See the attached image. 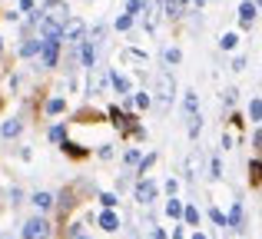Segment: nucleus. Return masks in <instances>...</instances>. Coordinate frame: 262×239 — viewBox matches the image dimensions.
<instances>
[{
  "label": "nucleus",
  "instance_id": "nucleus-1",
  "mask_svg": "<svg viewBox=\"0 0 262 239\" xmlns=\"http://www.w3.org/2000/svg\"><path fill=\"white\" fill-rule=\"evenodd\" d=\"M24 239H47L50 236V223L43 220V216H33V220L24 223V233H20Z\"/></svg>",
  "mask_w": 262,
  "mask_h": 239
},
{
  "label": "nucleus",
  "instance_id": "nucleus-2",
  "mask_svg": "<svg viewBox=\"0 0 262 239\" xmlns=\"http://www.w3.org/2000/svg\"><path fill=\"white\" fill-rule=\"evenodd\" d=\"M40 37L43 40H60L63 44V20H53V17H40Z\"/></svg>",
  "mask_w": 262,
  "mask_h": 239
},
{
  "label": "nucleus",
  "instance_id": "nucleus-3",
  "mask_svg": "<svg viewBox=\"0 0 262 239\" xmlns=\"http://www.w3.org/2000/svg\"><path fill=\"white\" fill-rule=\"evenodd\" d=\"M143 10H146V30L153 33L163 17V0H143Z\"/></svg>",
  "mask_w": 262,
  "mask_h": 239
},
{
  "label": "nucleus",
  "instance_id": "nucleus-4",
  "mask_svg": "<svg viewBox=\"0 0 262 239\" xmlns=\"http://www.w3.org/2000/svg\"><path fill=\"white\" fill-rule=\"evenodd\" d=\"M57 57H60V40H43V44H40V63L57 67Z\"/></svg>",
  "mask_w": 262,
  "mask_h": 239
},
{
  "label": "nucleus",
  "instance_id": "nucleus-5",
  "mask_svg": "<svg viewBox=\"0 0 262 239\" xmlns=\"http://www.w3.org/2000/svg\"><path fill=\"white\" fill-rule=\"evenodd\" d=\"M83 30H86L83 20H77V17L63 20V40H70V44H73V40H83Z\"/></svg>",
  "mask_w": 262,
  "mask_h": 239
},
{
  "label": "nucleus",
  "instance_id": "nucleus-6",
  "mask_svg": "<svg viewBox=\"0 0 262 239\" xmlns=\"http://www.w3.org/2000/svg\"><path fill=\"white\" fill-rule=\"evenodd\" d=\"M136 200H140L143 206H149V203L156 200V183L153 180H143L140 186H136Z\"/></svg>",
  "mask_w": 262,
  "mask_h": 239
},
{
  "label": "nucleus",
  "instance_id": "nucleus-7",
  "mask_svg": "<svg viewBox=\"0 0 262 239\" xmlns=\"http://www.w3.org/2000/svg\"><path fill=\"white\" fill-rule=\"evenodd\" d=\"M252 20H256V4H252V0H243V4H239V24L249 27Z\"/></svg>",
  "mask_w": 262,
  "mask_h": 239
},
{
  "label": "nucleus",
  "instance_id": "nucleus-8",
  "mask_svg": "<svg viewBox=\"0 0 262 239\" xmlns=\"http://www.w3.org/2000/svg\"><path fill=\"white\" fill-rule=\"evenodd\" d=\"M100 226L106 229V233H113V229L120 226V216H116L113 209H103V213H100Z\"/></svg>",
  "mask_w": 262,
  "mask_h": 239
},
{
  "label": "nucleus",
  "instance_id": "nucleus-9",
  "mask_svg": "<svg viewBox=\"0 0 262 239\" xmlns=\"http://www.w3.org/2000/svg\"><path fill=\"white\" fill-rule=\"evenodd\" d=\"M20 129H24L20 120H7L4 126H0V136H4V140H13V136H20Z\"/></svg>",
  "mask_w": 262,
  "mask_h": 239
},
{
  "label": "nucleus",
  "instance_id": "nucleus-10",
  "mask_svg": "<svg viewBox=\"0 0 262 239\" xmlns=\"http://www.w3.org/2000/svg\"><path fill=\"white\" fill-rule=\"evenodd\" d=\"M80 60H83V67H90V70H93V63H96V47L90 44V40H83V50H80Z\"/></svg>",
  "mask_w": 262,
  "mask_h": 239
},
{
  "label": "nucleus",
  "instance_id": "nucleus-11",
  "mask_svg": "<svg viewBox=\"0 0 262 239\" xmlns=\"http://www.w3.org/2000/svg\"><path fill=\"white\" fill-rule=\"evenodd\" d=\"M186 10V0H163V13L166 17H179Z\"/></svg>",
  "mask_w": 262,
  "mask_h": 239
},
{
  "label": "nucleus",
  "instance_id": "nucleus-12",
  "mask_svg": "<svg viewBox=\"0 0 262 239\" xmlns=\"http://www.w3.org/2000/svg\"><path fill=\"white\" fill-rule=\"evenodd\" d=\"M160 100H173V77H166V73H163L160 77Z\"/></svg>",
  "mask_w": 262,
  "mask_h": 239
},
{
  "label": "nucleus",
  "instance_id": "nucleus-13",
  "mask_svg": "<svg viewBox=\"0 0 262 239\" xmlns=\"http://www.w3.org/2000/svg\"><path fill=\"white\" fill-rule=\"evenodd\" d=\"M30 203H33V206H37V209H50V206H53V196L40 189V193H33V200H30Z\"/></svg>",
  "mask_w": 262,
  "mask_h": 239
},
{
  "label": "nucleus",
  "instance_id": "nucleus-14",
  "mask_svg": "<svg viewBox=\"0 0 262 239\" xmlns=\"http://www.w3.org/2000/svg\"><path fill=\"white\" fill-rule=\"evenodd\" d=\"M183 106H186V113H189V117H196V113H199V97H196V93H186V97H183Z\"/></svg>",
  "mask_w": 262,
  "mask_h": 239
},
{
  "label": "nucleus",
  "instance_id": "nucleus-15",
  "mask_svg": "<svg viewBox=\"0 0 262 239\" xmlns=\"http://www.w3.org/2000/svg\"><path fill=\"white\" fill-rule=\"evenodd\" d=\"M110 80H113V90H116V93H129V80L123 77V73H113Z\"/></svg>",
  "mask_w": 262,
  "mask_h": 239
},
{
  "label": "nucleus",
  "instance_id": "nucleus-16",
  "mask_svg": "<svg viewBox=\"0 0 262 239\" xmlns=\"http://www.w3.org/2000/svg\"><path fill=\"white\" fill-rule=\"evenodd\" d=\"M226 223H232L236 229H243V203H236V206H232V216H226Z\"/></svg>",
  "mask_w": 262,
  "mask_h": 239
},
{
  "label": "nucleus",
  "instance_id": "nucleus-17",
  "mask_svg": "<svg viewBox=\"0 0 262 239\" xmlns=\"http://www.w3.org/2000/svg\"><path fill=\"white\" fill-rule=\"evenodd\" d=\"M40 44H43V40H27V44L20 47V57H33V53H40Z\"/></svg>",
  "mask_w": 262,
  "mask_h": 239
},
{
  "label": "nucleus",
  "instance_id": "nucleus-18",
  "mask_svg": "<svg viewBox=\"0 0 262 239\" xmlns=\"http://www.w3.org/2000/svg\"><path fill=\"white\" fill-rule=\"evenodd\" d=\"M183 220L189 223V226H199V209L196 206H183Z\"/></svg>",
  "mask_w": 262,
  "mask_h": 239
},
{
  "label": "nucleus",
  "instance_id": "nucleus-19",
  "mask_svg": "<svg viewBox=\"0 0 262 239\" xmlns=\"http://www.w3.org/2000/svg\"><path fill=\"white\" fill-rule=\"evenodd\" d=\"M63 110H67V103L60 97H53L50 103H47V113H50V117H57V113H63Z\"/></svg>",
  "mask_w": 262,
  "mask_h": 239
},
{
  "label": "nucleus",
  "instance_id": "nucleus-20",
  "mask_svg": "<svg viewBox=\"0 0 262 239\" xmlns=\"http://www.w3.org/2000/svg\"><path fill=\"white\" fill-rule=\"evenodd\" d=\"M163 60H166V63H179V60H183L179 47H166V50H163Z\"/></svg>",
  "mask_w": 262,
  "mask_h": 239
},
{
  "label": "nucleus",
  "instance_id": "nucleus-21",
  "mask_svg": "<svg viewBox=\"0 0 262 239\" xmlns=\"http://www.w3.org/2000/svg\"><path fill=\"white\" fill-rule=\"evenodd\" d=\"M123 60H126V63H146V53H140V50H126V53H123Z\"/></svg>",
  "mask_w": 262,
  "mask_h": 239
},
{
  "label": "nucleus",
  "instance_id": "nucleus-22",
  "mask_svg": "<svg viewBox=\"0 0 262 239\" xmlns=\"http://www.w3.org/2000/svg\"><path fill=\"white\" fill-rule=\"evenodd\" d=\"M166 216H183V203H179V200H169L166 203Z\"/></svg>",
  "mask_w": 262,
  "mask_h": 239
},
{
  "label": "nucleus",
  "instance_id": "nucleus-23",
  "mask_svg": "<svg viewBox=\"0 0 262 239\" xmlns=\"http://www.w3.org/2000/svg\"><path fill=\"white\" fill-rule=\"evenodd\" d=\"M249 117L252 120H262V100H252V103H249Z\"/></svg>",
  "mask_w": 262,
  "mask_h": 239
},
{
  "label": "nucleus",
  "instance_id": "nucleus-24",
  "mask_svg": "<svg viewBox=\"0 0 262 239\" xmlns=\"http://www.w3.org/2000/svg\"><path fill=\"white\" fill-rule=\"evenodd\" d=\"M50 140H53V143H63V140H67V129H63V126H53V129H50Z\"/></svg>",
  "mask_w": 262,
  "mask_h": 239
},
{
  "label": "nucleus",
  "instance_id": "nucleus-25",
  "mask_svg": "<svg viewBox=\"0 0 262 239\" xmlns=\"http://www.w3.org/2000/svg\"><path fill=\"white\" fill-rule=\"evenodd\" d=\"M129 24H133V17H129V13L116 17V30H129Z\"/></svg>",
  "mask_w": 262,
  "mask_h": 239
},
{
  "label": "nucleus",
  "instance_id": "nucleus-26",
  "mask_svg": "<svg viewBox=\"0 0 262 239\" xmlns=\"http://www.w3.org/2000/svg\"><path fill=\"white\" fill-rule=\"evenodd\" d=\"M126 10H129V17H136L143 10V0H126Z\"/></svg>",
  "mask_w": 262,
  "mask_h": 239
},
{
  "label": "nucleus",
  "instance_id": "nucleus-27",
  "mask_svg": "<svg viewBox=\"0 0 262 239\" xmlns=\"http://www.w3.org/2000/svg\"><path fill=\"white\" fill-rule=\"evenodd\" d=\"M236 44H239V37H236V33H226V37H223V50H232Z\"/></svg>",
  "mask_w": 262,
  "mask_h": 239
},
{
  "label": "nucleus",
  "instance_id": "nucleus-28",
  "mask_svg": "<svg viewBox=\"0 0 262 239\" xmlns=\"http://www.w3.org/2000/svg\"><path fill=\"white\" fill-rule=\"evenodd\" d=\"M209 220L216 223V226H226V213H223V209H212V213H209Z\"/></svg>",
  "mask_w": 262,
  "mask_h": 239
},
{
  "label": "nucleus",
  "instance_id": "nucleus-29",
  "mask_svg": "<svg viewBox=\"0 0 262 239\" xmlns=\"http://www.w3.org/2000/svg\"><path fill=\"white\" fill-rule=\"evenodd\" d=\"M249 169H252V176H256V183H262V163H259V160H252V163H249Z\"/></svg>",
  "mask_w": 262,
  "mask_h": 239
},
{
  "label": "nucleus",
  "instance_id": "nucleus-30",
  "mask_svg": "<svg viewBox=\"0 0 262 239\" xmlns=\"http://www.w3.org/2000/svg\"><path fill=\"white\" fill-rule=\"evenodd\" d=\"M63 149H67V153H70V156H83V153H86V149H80L77 143H63Z\"/></svg>",
  "mask_w": 262,
  "mask_h": 239
},
{
  "label": "nucleus",
  "instance_id": "nucleus-31",
  "mask_svg": "<svg viewBox=\"0 0 262 239\" xmlns=\"http://www.w3.org/2000/svg\"><path fill=\"white\" fill-rule=\"evenodd\" d=\"M100 203H103L106 209H113V206H116V196H113V193H103V196H100Z\"/></svg>",
  "mask_w": 262,
  "mask_h": 239
},
{
  "label": "nucleus",
  "instance_id": "nucleus-32",
  "mask_svg": "<svg viewBox=\"0 0 262 239\" xmlns=\"http://www.w3.org/2000/svg\"><path fill=\"white\" fill-rule=\"evenodd\" d=\"M212 176H223V160L219 156H212Z\"/></svg>",
  "mask_w": 262,
  "mask_h": 239
},
{
  "label": "nucleus",
  "instance_id": "nucleus-33",
  "mask_svg": "<svg viewBox=\"0 0 262 239\" xmlns=\"http://www.w3.org/2000/svg\"><path fill=\"white\" fill-rule=\"evenodd\" d=\"M199 129H203V123H199V117L189 123V136H199Z\"/></svg>",
  "mask_w": 262,
  "mask_h": 239
},
{
  "label": "nucleus",
  "instance_id": "nucleus-34",
  "mask_svg": "<svg viewBox=\"0 0 262 239\" xmlns=\"http://www.w3.org/2000/svg\"><path fill=\"white\" fill-rule=\"evenodd\" d=\"M126 163H129V166H133V163H140V149H129V153H126Z\"/></svg>",
  "mask_w": 262,
  "mask_h": 239
},
{
  "label": "nucleus",
  "instance_id": "nucleus-35",
  "mask_svg": "<svg viewBox=\"0 0 262 239\" xmlns=\"http://www.w3.org/2000/svg\"><path fill=\"white\" fill-rule=\"evenodd\" d=\"M133 103H136V106H143V110H146V106H149V97H146V93H140V97H136Z\"/></svg>",
  "mask_w": 262,
  "mask_h": 239
},
{
  "label": "nucleus",
  "instance_id": "nucleus-36",
  "mask_svg": "<svg viewBox=\"0 0 262 239\" xmlns=\"http://www.w3.org/2000/svg\"><path fill=\"white\" fill-rule=\"evenodd\" d=\"M153 163H156V156H146V160L140 163V173H143V169H149V166H153Z\"/></svg>",
  "mask_w": 262,
  "mask_h": 239
},
{
  "label": "nucleus",
  "instance_id": "nucleus-37",
  "mask_svg": "<svg viewBox=\"0 0 262 239\" xmlns=\"http://www.w3.org/2000/svg\"><path fill=\"white\" fill-rule=\"evenodd\" d=\"M20 10H27V13H30V10H33V0H20Z\"/></svg>",
  "mask_w": 262,
  "mask_h": 239
},
{
  "label": "nucleus",
  "instance_id": "nucleus-38",
  "mask_svg": "<svg viewBox=\"0 0 262 239\" xmlns=\"http://www.w3.org/2000/svg\"><path fill=\"white\" fill-rule=\"evenodd\" d=\"M192 239H206V236H203V233H192Z\"/></svg>",
  "mask_w": 262,
  "mask_h": 239
},
{
  "label": "nucleus",
  "instance_id": "nucleus-39",
  "mask_svg": "<svg viewBox=\"0 0 262 239\" xmlns=\"http://www.w3.org/2000/svg\"><path fill=\"white\" fill-rule=\"evenodd\" d=\"M192 4H196V7H203V4H206V0H192Z\"/></svg>",
  "mask_w": 262,
  "mask_h": 239
},
{
  "label": "nucleus",
  "instance_id": "nucleus-40",
  "mask_svg": "<svg viewBox=\"0 0 262 239\" xmlns=\"http://www.w3.org/2000/svg\"><path fill=\"white\" fill-rule=\"evenodd\" d=\"M0 50H4V37H0Z\"/></svg>",
  "mask_w": 262,
  "mask_h": 239
},
{
  "label": "nucleus",
  "instance_id": "nucleus-41",
  "mask_svg": "<svg viewBox=\"0 0 262 239\" xmlns=\"http://www.w3.org/2000/svg\"><path fill=\"white\" fill-rule=\"evenodd\" d=\"M259 7H262V0H259Z\"/></svg>",
  "mask_w": 262,
  "mask_h": 239
},
{
  "label": "nucleus",
  "instance_id": "nucleus-42",
  "mask_svg": "<svg viewBox=\"0 0 262 239\" xmlns=\"http://www.w3.org/2000/svg\"><path fill=\"white\" fill-rule=\"evenodd\" d=\"M0 239H7V236H0Z\"/></svg>",
  "mask_w": 262,
  "mask_h": 239
}]
</instances>
